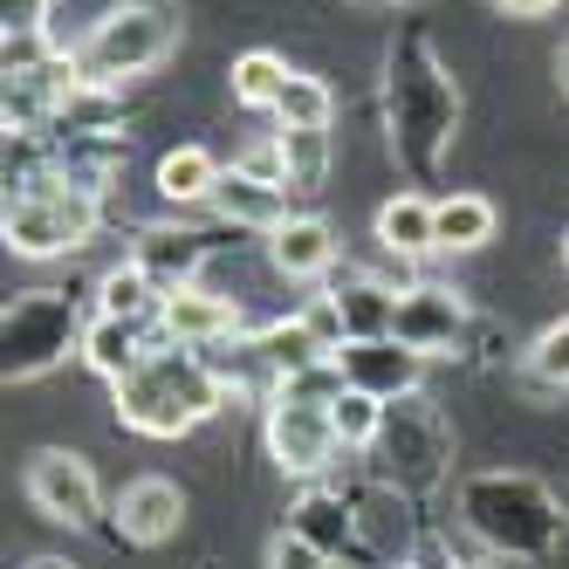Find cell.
Listing matches in <instances>:
<instances>
[{
    "label": "cell",
    "instance_id": "4dcf8cb0",
    "mask_svg": "<svg viewBox=\"0 0 569 569\" xmlns=\"http://www.w3.org/2000/svg\"><path fill=\"white\" fill-rule=\"evenodd\" d=\"M268 569H330V556H322L309 536H296V528H281L268 542Z\"/></svg>",
    "mask_w": 569,
    "mask_h": 569
},
{
    "label": "cell",
    "instance_id": "ffe728a7",
    "mask_svg": "<svg viewBox=\"0 0 569 569\" xmlns=\"http://www.w3.org/2000/svg\"><path fill=\"white\" fill-rule=\"evenodd\" d=\"M439 199L426 192H398L378 207V248L398 254V261H419V254H439V220H432Z\"/></svg>",
    "mask_w": 569,
    "mask_h": 569
},
{
    "label": "cell",
    "instance_id": "1f68e13d",
    "mask_svg": "<svg viewBox=\"0 0 569 569\" xmlns=\"http://www.w3.org/2000/svg\"><path fill=\"white\" fill-rule=\"evenodd\" d=\"M240 172H254V179H268V186H289V172H281V138L254 144L248 158H240Z\"/></svg>",
    "mask_w": 569,
    "mask_h": 569
},
{
    "label": "cell",
    "instance_id": "8d00e7d4",
    "mask_svg": "<svg viewBox=\"0 0 569 569\" xmlns=\"http://www.w3.org/2000/svg\"><path fill=\"white\" fill-rule=\"evenodd\" d=\"M363 8H412V0H363Z\"/></svg>",
    "mask_w": 569,
    "mask_h": 569
},
{
    "label": "cell",
    "instance_id": "7c38bea8",
    "mask_svg": "<svg viewBox=\"0 0 569 569\" xmlns=\"http://www.w3.org/2000/svg\"><path fill=\"white\" fill-rule=\"evenodd\" d=\"M186 528V487L166 480V473H144L131 480L124 495H117V536L138 542V549H158V542H172Z\"/></svg>",
    "mask_w": 569,
    "mask_h": 569
},
{
    "label": "cell",
    "instance_id": "d590c367",
    "mask_svg": "<svg viewBox=\"0 0 569 569\" xmlns=\"http://www.w3.org/2000/svg\"><path fill=\"white\" fill-rule=\"evenodd\" d=\"M28 569H76V562H62V556H34Z\"/></svg>",
    "mask_w": 569,
    "mask_h": 569
},
{
    "label": "cell",
    "instance_id": "5b68a950",
    "mask_svg": "<svg viewBox=\"0 0 569 569\" xmlns=\"http://www.w3.org/2000/svg\"><path fill=\"white\" fill-rule=\"evenodd\" d=\"M172 49H179V14L166 0H124V8H110L83 42L69 49V62L90 90H117V83H131V76H151L158 62H172Z\"/></svg>",
    "mask_w": 569,
    "mask_h": 569
},
{
    "label": "cell",
    "instance_id": "4316f807",
    "mask_svg": "<svg viewBox=\"0 0 569 569\" xmlns=\"http://www.w3.org/2000/svg\"><path fill=\"white\" fill-rule=\"evenodd\" d=\"M281 138V172H289L296 199H316L330 179V131H274Z\"/></svg>",
    "mask_w": 569,
    "mask_h": 569
},
{
    "label": "cell",
    "instance_id": "83f0119b",
    "mask_svg": "<svg viewBox=\"0 0 569 569\" xmlns=\"http://www.w3.org/2000/svg\"><path fill=\"white\" fill-rule=\"evenodd\" d=\"M330 419H337V439H343V453H363V446L378 439V419H385V405L378 398H363V391H343L330 405Z\"/></svg>",
    "mask_w": 569,
    "mask_h": 569
},
{
    "label": "cell",
    "instance_id": "5bb4252c",
    "mask_svg": "<svg viewBox=\"0 0 569 569\" xmlns=\"http://www.w3.org/2000/svg\"><path fill=\"white\" fill-rule=\"evenodd\" d=\"M240 330H248L240 302L207 296V289H172V296H166V322H158V337H166V343H186V350H220V343H233Z\"/></svg>",
    "mask_w": 569,
    "mask_h": 569
},
{
    "label": "cell",
    "instance_id": "8992f818",
    "mask_svg": "<svg viewBox=\"0 0 569 569\" xmlns=\"http://www.w3.org/2000/svg\"><path fill=\"white\" fill-rule=\"evenodd\" d=\"M0 233H8V248L28 254V261L76 254V248L97 233V199H90L83 186H69V179L49 166L42 179L8 186V220H0Z\"/></svg>",
    "mask_w": 569,
    "mask_h": 569
},
{
    "label": "cell",
    "instance_id": "f35d334b",
    "mask_svg": "<svg viewBox=\"0 0 569 569\" xmlns=\"http://www.w3.org/2000/svg\"><path fill=\"white\" fill-rule=\"evenodd\" d=\"M199 569H220V562H213V556H207V562H199Z\"/></svg>",
    "mask_w": 569,
    "mask_h": 569
},
{
    "label": "cell",
    "instance_id": "ab89813d",
    "mask_svg": "<svg viewBox=\"0 0 569 569\" xmlns=\"http://www.w3.org/2000/svg\"><path fill=\"white\" fill-rule=\"evenodd\" d=\"M562 254H569V240H562Z\"/></svg>",
    "mask_w": 569,
    "mask_h": 569
},
{
    "label": "cell",
    "instance_id": "7a4b0ae2",
    "mask_svg": "<svg viewBox=\"0 0 569 569\" xmlns=\"http://www.w3.org/2000/svg\"><path fill=\"white\" fill-rule=\"evenodd\" d=\"M227 405V378L207 350H186L158 337L144 363L117 385V426H131L144 439H186L192 426H207Z\"/></svg>",
    "mask_w": 569,
    "mask_h": 569
},
{
    "label": "cell",
    "instance_id": "836d02e7",
    "mask_svg": "<svg viewBox=\"0 0 569 569\" xmlns=\"http://www.w3.org/2000/svg\"><path fill=\"white\" fill-rule=\"evenodd\" d=\"M501 14H515V21H542V14H556L562 0H495Z\"/></svg>",
    "mask_w": 569,
    "mask_h": 569
},
{
    "label": "cell",
    "instance_id": "f1b7e54d",
    "mask_svg": "<svg viewBox=\"0 0 569 569\" xmlns=\"http://www.w3.org/2000/svg\"><path fill=\"white\" fill-rule=\"evenodd\" d=\"M528 378L536 385H569V322H549L528 350Z\"/></svg>",
    "mask_w": 569,
    "mask_h": 569
},
{
    "label": "cell",
    "instance_id": "30bf717a",
    "mask_svg": "<svg viewBox=\"0 0 569 569\" xmlns=\"http://www.w3.org/2000/svg\"><path fill=\"white\" fill-rule=\"evenodd\" d=\"M467 330H473V316L453 289H432V281H412V289L398 296V322H391V337L405 350H419V357H453L467 350Z\"/></svg>",
    "mask_w": 569,
    "mask_h": 569
},
{
    "label": "cell",
    "instance_id": "d6a6232c",
    "mask_svg": "<svg viewBox=\"0 0 569 569\" xmlns=\"http://www.w3.org/2000/svg\"><path fill=\"white\" fill-rule=\"evenodd\" d=\"M405 569H467V562L446 549L439 536H419V542H412V556H405Z\"/></svg>",
    "mask_w": 569,
    "mask_h": 569
},
{
    "label": "cell",
    "instance_id": "e575fe53",
    "mask_svg": "<svg viewBox=\"0 0 569 569\" xmlns=\"http://www.w3.org/2000/svg\"><path fill=\"white\" fill-rule=\"evenodd\" d=\"M556 83H562V97H569V42H562V56H556Z\"/></svg>",
    "mask_w": 569,
    "mask_h": 569
},
{
    "label": "cell",
    "instance_id": "3957f363",
    "mask_svg": "<svg viewBox=\"0 0 569 569\" xmlns=\"http://www.w3.org/2000/svg\"><path fill=\"white\" fill-rule=\"evenodd\" d=\"M460 521L473 528V542H487L501 562H549L562 549L569 508L556 487H542L521 467H487L460 487Z\"/></svg>",
    "mask_w": 569,
    "mask_h": 569
},
{
    "label": "cell",
    "instance_id": "74e56055",
    "mask_svg": "<svg viewBox=\"0 0 569 569\" xmlns=\"http://www.w3.org/2000/svg\"><path fill=\"white\" fill-rule=\"evenodd\" d=\"M467 569H501V562H467Z\"/></svg>",
    "mask_w": 569,
    "mask_h": 569
},
{
    "label": "cell",
    "instance_id": "2e32d148",
    "mask_svg": "<svg viewBox=\"0 0 569 569\" xmlns=\"http://www.w3.org/2000/svg\"><path fill=\"white\" fill-rule=\"evenodd\" d=\"M240 350H248V363L268 378V385H281V378H296V371H309V363H330L337 350L322 343L316 330H309V316H289V322H268V330H254V337H240Z\"/></svg>",
    "mask_w": 569,
    "mask_h": 569
},
{
    "label": "cell",
    "instance_id": "8fae6325",
    "mask_svg": "<svg viewBox=\"0 0 569 569\" xmlns=\"http://www.w3.org/2000/svg\"><path fill=\"white\" fill-rule=\"evenodd\" d=\"M337 371H343L350 391L378 398V405H398V398H412V391H419L426 357H419V350H405L398 337H371V343H343V350H337Z\"/></svg>",
    "mask_w": 569,
    "mask_h": 569
},
{
    "label": "cell",
    "instance_id": "cb8c5ba5",
    "mask_svg": "<svg viewBox=\"0 0 569 569\" xmlns=\"http://www.w3.org/2000/svg\"><path fill=\"white\" fill-rule=\"evenodd\" d=\"M432 220H439V254H473V248H487L495 240V199L487 192H446L439 207H432Z\"/></svg>",
    "mask_w": 569,
    "mask_h": 569
},
{
    "label": "cell",
    "instance_id": "44dd1931",
    "mask_svg": "<svg viewBox=\"0 0 569 569\" xmlns=\"http://www.w3.org/2000/svg\"><path fill=\"white\" fill-rule=\"evenodd\" d=\"M151 343H158V330H138V322H117V316H90V330H83V363H90L97 378L124 385L138 363H144Z\"/></svg>",
    "mask_w": 569,
    "mask_h": 569
},
{
    "label": "cell",
    "instance_id": "484cf974",
    "mask_svg": "<svg viewBox=\"0 0 569 569\" xmlns=\"http://www.w3.org/2000/svg\"><path fill=\"white\" fill-rule=\"evenodd\" d=\"M330 117H337V97H330V83L322 76H289V90L274 97V124L281 131H330Z\"/></svg>",
    "mask_w": 569,
    "mask_h": 569
},
{
    "label": "cell",
    "instance_id": "7402d4cb",
    "mask_svg": "<svg viewBox=\"0 0 569 569\" xmlns=\"http://www.w3.org/2000/svg\"><path fill=\"white\" fill-rule=\"evenodd\" d=\"M97 316H117V322H138V330H158V322H166V289H158L138 261H124V268H110V274L97 281Z\"/></svg>",
    "mask_w": 569,
    "mask_h": 569
},
{
    "label": "cell",
    "instance_id": "e0dca14e",
    "mask_svg": "<svg viewBox=\"0 0 569 569\" xmlns=\"http://www.w3.org/2000/svg\"><path fill=\"white\" fill-rule=\"evenodd\" d=\"M268 261L289 274V281H316V274H330V261H337V233H330V220H316V213H289V220L268 233Z\"/></svg>",
    "mask_w": 569,
    "mask_h": 569
},
{
    "label": "cell",
    "instance_id": "9a60e30c",
    "mask_svg": "<svg viewBox=\"0 0 569 569\" xmlns=\"http://www.w3.org/2000/svg\"><path fill=\"white\" fill-rule=\"evenodd\" d=\"M289 528H296V536H309L330 562H371V542H363V515H357L343 495H330V487H309V495L289 508Z\"/></svg>",
    "mask_w": 569,
    "mask_h": 569
},
{
    "label": "cell",
    "instance_id": "6da1fadb",
    "mask_svg": "<svg viewBox=\"0 0 569 569\" xmlns=\"http://www.w3.org/2000/svg\"><path fill=\"white\" fill-rule=\"evenodd\" d=\"M385 131L405 179H432L460 138V83L419 28H405L385 56Z\"/></svg>",
    "mask_w": 569,
    "mask_h": 569
},
{
    "label": "cell",
    "instance_id": "d6986e66",
    "mask_svg": "<svg viewBox=\"0 0 569 569\" xmlns=\"http://www.w3.org/2000/svg\"><path fill=\"white\" fill-rule=\"evenodd\" d=\"M289 186H268V179H254V172H227L220 179V192H213V207H220V220L227 227H248V233H274L281 220H289Z\"/></svg>",
    "mask_w": 569,
    "mask_h": 569
},
{
    "label": "cell",
    "instance_id": "ba28073f",
    "mask_svg": "<svg viewBox=\"0 0 569 569\" xmlns=\"http://www.w3.org/2000/svg\"><path fill=\"white\" fill-rule=\"evenodd\" d=\"M268 453H274V467H281V473H296V480L330 473V467H337V453H343L330 405H316V398H289V391H268Z\"/></svg>",
    "mask_w": 569,
    "mask_h": 569
},
{
    "label": "cell",
    "instance_id": "277c9868",
    "mask_svg": "<svg viewBox=\"0 0 569 569\" xmlns=\"http://www.w3.org/2000/svg\"><path fill=\"white\" fill-rule=\"evenodd\" d=\"M363 453H371V480L385 487V495L426 501L432 487L446 480V467H453V426H446V412L426 391H412V398L385 405L378 439L363 446Z\"/></svg>",
    "mask_w": 569,
    "mask_h": 569
},
{
    "label": "cell",
    "instance_id": "ac0fdd59",
    "mask_svg": "<svg viewBox=\"0 0 569 569\" xmlns=\"http://www.w3.org/2000/svg\"><path fill=\"white\" fill-rule=\"evenodd\" d=\"M398 281H378V274H357L343 289H330L337 302V322H343V343H371V337H391L398 322Z\"/></svg>",
    "mask_w": 569,
    "mask_h": 569
},
{
    "label": "cell",
    "instance_id": "603a6c76",
    "mask_svg": "<svg viewBox=\"0 0 569 569\" xmlns=\"http://www.w3.org/2000/svg\"><path fill=\"white\" fill-rule=\"evenodd\" d=\"M220 179H227V166L207 144H179V151L158 158V199L166 207H199V199L220 192Z\"/></svg>",
    "mask_w": 569,
    "mask_h": 569
},
{
    "label": "cell",
    "instance_id": "9c48e42d",
    "mask_svg": "<svg viewBox=\"0 0 569 569\" xmlns=\"http://www.w3.org/2000/svg\"><path fill=\"white\" fill-rule=\"evenodd\" d=\"M21 487H28L34 515L56 521V528H97V521H103V487H97V467H90L83 453H69V446H42V453L28 460Z\"/></svg>",
    "mask_w": 569,
    "mask_h": 569
},
{
    "label": "cell",
    "instance_id": "4fadbf2b",
    "mask_svg": "<svg viewBox=\"0 0 569 569\" xmlns=\"http://www.w3.org/2000/svg\"><path fill=\"white\" fill-rule=\"evenodd\" d=\"M131 261H138L166 296H172V289H199V268L213 261V233H199V227H138Z\"/></svg>",
    "mask_w": 569,
    "mask_h": 569
},
{
    "label": "cell",
    "instance_id": "f546056e",
    "mask_svg": "<svg viewBox=\"0 0 569 569\" xmlns=\"http://www.w3.org/2000/svg\"><path fill=\"white\" fill-rule=\"evenodd\" d=\"M0 28H8V42H42L49 34V0H0Z\"/></svg>",
    "mask_w": 569,
    "mask_h": 569
},
{
    "label": "cell",
    "instance_id": "d4e9b609",
    "mask_svg": "<svg viewBox=\"0 0 569 569\" xmlns=\"http://www.w3.org/2000/svg\"><path fill=\"white\" fill-rule=\"evenodd\" d=\"M289 62H281L274 49H248V56H233V69H227V90H233V103L240 110H274V97L289 90Z\"/></svg>",
    "mask_w": 569,
    "mask_h": 569
},
{
    "label": "cell",
    "instance_id": "52a82bcc",
    "mask_svg": "<svg viewBox=\"0 0 569 569\" xmlns=\"http://www.w3.org/2000/svg\"><path fill=\"white\" fill-rule=\"evenodd\" d=\"M83 330H90V316L69 289H21L8 316H0V350H8L0 371H8V385L56 371L69 350H83Z\"/></svg>",
    "mask_w": 569,
    "mask_h": 569
}]
</instances>
